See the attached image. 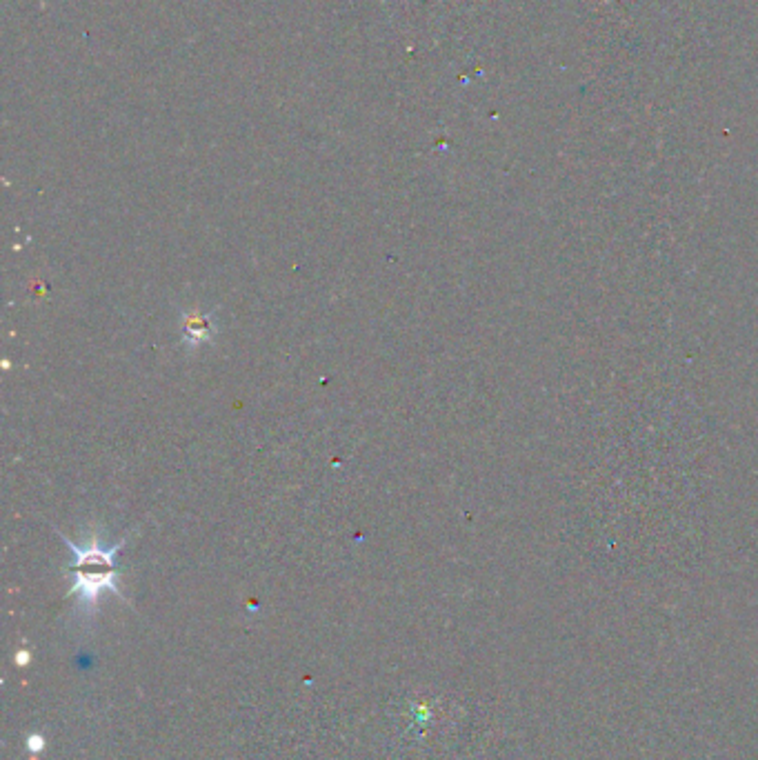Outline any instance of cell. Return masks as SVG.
<instances>
[{
  "mask_svg": "<svg viewBox=\"0 0 758 760\" xmlns=\"http://www.w3.org/2000/svg\"><path fill=\"white\" fill-rule=\"evenodd\" d=\"M134 532L136 529L127 532L116 545H105L98 534H89L87 543L78 545L61 534L69 554L74 556L72 565H69V572L74 576V585L69 589V594L78 598V607L87 616L94 614L98 600H101L105 592H112L125 600V594H121V589H118L116 554L121 552V547L127 545V540L132 538Z\"/></svg>",
  "mask_w": 758,
  "mask_h": 760,
  "instance_id": "cell-1",
  "label": "cell"
},
{
  "mask_svg": "<svg viewBox=\"0 0 758 760\" xmlns=\"http://www.w3.org/2000/svg\"><path fill=\"white\" fill-rule=\"evenodd\" d=\"M216 336V325L212 316L207 314H189L183 323V340L189 347H198L203 343H212Z\"/></svg>",
  "mask_w": 758,
  "mask_h": 760,
  "instance_id": "cell-2",
  "label": "cell"
}]
</instances>
